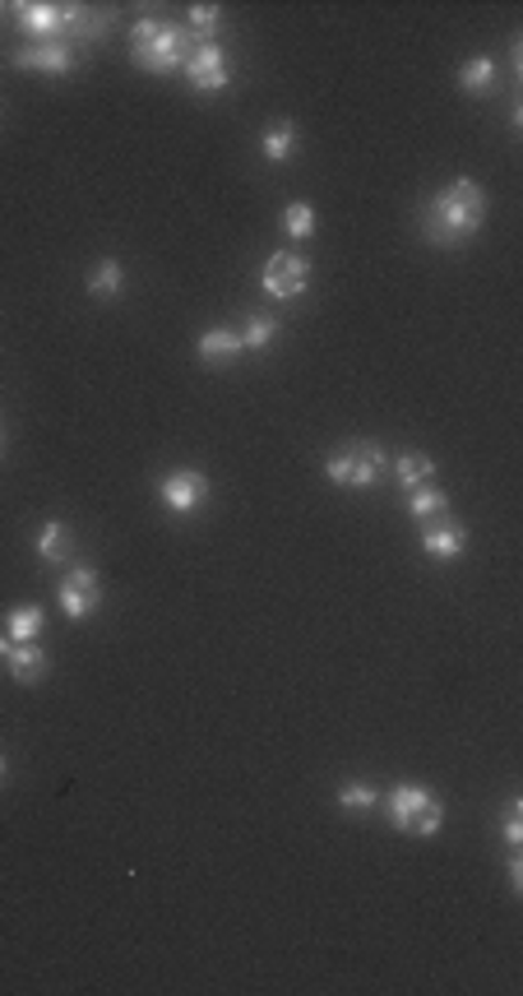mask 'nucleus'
<instances>
[{"mask_svg": "<svg viewBox=\"0 0 523 996\" xmlns=\"http://www.w3.org/2000/svg\"><path fill=\"white\" fill-rule=\"evenodd\" d=\"M487 223V190L472 182V176H459L445 190H436L422 209V232L431 247H464L468 237H477Z\"/></svg>", "mask_w": 523, "mask_h": 996, "instance_id": "f257e3e1", "label": "nucleus"}, {"mask_svg": "<svg viewBox=\"0 0 523 996\" xmlns=\"http://www.w3.org/2000/svg\"><path fill=\"white\" fill-rule=\"evenodd\" d=\"M190 52H195V37L186 33V24H157V19H134L130 24V56L149 75L186 70Z\"/></svg>", "mask_w": 523, "mask_h": 996, "instance_id": "f03ea898", "label": "nucleus"}, {"mask_svg": "<svg viewBox=\"0 0 523 996\" xmlns=\"http://www.w3.org/2000/svg\"><path fill=\"white\" fill-rule=\"evenodd\" d=\"M380 807H384V816H390V825L399 834H413V839H436L440 825H445L440 797L431 792L426 784H399L390 792H380Z\"/></svg>", "mask_w": 523, "mask_h": 996, "instance_id": "7ed1b4c3", "label": "nucleus"}, {"mask_svg": "<svg viewBox=\"0 0 523 996\" xmlns=\"http://www.w3.org/2000/svg\"><path fill=\"white\" fill-rule=\"evenodd\" d=\"M14 19H19V29H24L29 37H37V42H65L75 33H94L98 29L79 6H52V0H42V6H37V0L14 6Z\"/></svg>", "mask_w": 523, "mask_h": 996, "instance_id": "20e7f679", "label": "nucleus"}, {"mask_svg": "<svg viewBox=\"0 0 523 996\" xmlns=\"http://www.w3.org/2000/svg\"><path fill=\"white\" fill-rule=\"evenodd\" d=\"M384 463H390V459H384L380 446H371V440H352V446L334 450L325 459V478L338 482V486H352V492H367V486L380 482Z\"/></svg>", "mask_w": 523, "mask_h": 996, "instance_id": "39448f33", "label": "nucleus"}, {"mask_svg": "<svg viewBox=\"0 0 523 996\" xmlns=\"http://www.w3.org/2000/svg\"><path fill=\"white\" fill-rule=\"evenodd\" d=\"M306 283H310V260L302 255V251H274L264 260V270H260V287L274 302H292V297H302L306 293Z\"/></svg>", "mask_w": 523, "mask_h": 996, "instance_id": "423d86ee", "label": "nucleus"}, {"mask_svg": "<svg viewBox=\"0 0 523 996\" xmlns=\"http://www.w3.org/2000/svg\"><path fill=\"white\" fill-rule=\"evenodd\" d=\"M186 79L195 94H222L232 84V56L222 42H195V52L186 61Z\"/></svg>", "mask_w": 523, "mask_h": 996, "instance_id": "0eeeda50", "label": "nucleus"}, {"mask_svg": "<svg viewBox=\"0 0 523 996\" xmlns=\"http://www.w3.org/2000/svg\"><path fill=\"white\" fill-rule=\"evenodd\" d=\"M56 603L61 612L70 616V622H84V616H94L98 603H102V580L94 566H70V574L56 584Z\"/></svg>", "mask_w": 523, "mask_h": 996, "instance_id": "6e6552de", "label": "nucleus"}, {"mask_svg": "<svg viewBox=\"0 0 523 996\" xmlns=\"http://www.w3.org/2000/svg\"><path fill=\"white\" fill-rule=\"evenodd\" d=\"M157 501H163L167 515H195V511H204V501H209V478L199 469H176L157 482Z\"/></svg>", "mask_w": 523, "mask_h": 996, "instance_id": "1a4fd4ad", "label": "nucleus"}, {"mask_svg": "<svg viewBox=\"0 0 523 996\" xmlns=\"http://www.w3.org/2000/svg\"><path fill=\"white\" fill-rule=\"evenodd\" d=\"M468 547V528L449 515H436V519H422V551L431 561H454L464 557Z\"/></svg>", "mask_w": 523, "mask_h": 996, "instance_id": "9d476101", "label": "nucleus"}, {"mask_svg": "<svg viewBox=\"0 0 523 996\" xmlns=\"http://www.w3.org/2000/svg\"><path fill=\"white\" fill-rule=\"evenodd\" d=\"M19 70H42V75H70L75 70V47L70 42H37V47H24L10 56Z\"/></svg>", "mask_w": 523, "mask_h": 996, "instance_id": "9b49d317", "label": "nucleus"}, {"mask_svg": "<svg viewBox=\"0 0 523 996\" xmlns=\"http://www.w3.org/2000/svg\"><path fill=\"white\" fill-rule=\"evenodd\" d=\"M195 352H199V362H204V366H222V362H237L246 348H241V335H237V329L214 325V329H204V335H199Z\"/></svg>", "mask_w": 523, "mask_h": 996, "instance_id": "f8f14e48", "label": "nucleus"}, {"mask_svg": "<svg viewBox=\"0 0 523 996\" xmlns=\"http://www.w3.org/2000/svg\"><path fill=\"white\" fill-rule=\"evenodd\" d=\"M6 672L19 681V686H37L42 677L52 672V658L37 649V639H29V645H14L6 654Z\"/></svg>", "mask_w": 523, "mask_h": 996, "instance_id": "ddd939ff", "label": "nucleus"}, {"mask_svg": "<svg viewBox=\"0 0 523 996\" xmlns=\"http://www.w3.org/2000/svg\"><path fill=\"white\" fill-rule=\"evenodd\" d=\"M70 551H75V534L65 519H47L37 528V557L47 566H70Z\"/></svg>", "mask_w": 523, "mask_h": 996, "instance_id": "4468645a", "label": "nucleus"}, {"mask_svg": "<svg viewBox=\"0 0 523 996\" xmlns=\"http://www.w3.org/2000/svg\"><path fill=\"white\" fill-rule=\"evenodd\" d=\"M6 631L14 645H29V639H37L42 631H47V612H42L37 603H19L6 612Z\"/></svg>", "mask_w": 523, "mask_h": 996, "instance_id": "2eb2a0df", "label": "nucleus"}, {"mask_svg": "<svg viewBox=\"0 0 523 996\" xmlns=\"http://www.w3.org/2000/svg\"><path fill=\"white\" fill-rule=\"evenodd\" d=\"M297 140H302V130L292 125V121H274L260 135V153H264V163H287L292 153H297Z\"/></svg>", "mask_w": 523, "mask_h": 996, "instance_id": "dca6fc26", "label": "nucleus"}, {"mask_svg": "<svg viewBox=\"0 0 523 996\" xmlns=\"http://www.w3.org/2000/svg\"><path fill=\"white\" fill-rule=\"evenodd\" d=\"M88 293H94L98 302H117L126 293V270L121 260H98L94 270H88Z\"/></svg>", "mask_w": 523, "mask_h": 996, "instance_id": "f3484780", "label": "nucleus"}, {"mask_svg": "<svg viewBox=\"0 0 523 996\" xmlns=\"http://www.w3.org/2000/svg\"><path fill=\"white\" fill-rule=\"evenodd\" d=\"M390 473H394V482L403 486V492H413V486L436 478V463H431V455H422V450H407V455H399L390 463Z\"/></svg>", "mask_w": 523, "mask_h": 996, "instance_id": "a211bd4d", "label": "nucleus"}, {"mask_svg": "<svg viewBox=\"0 0 523 996\" xmlns=\"http://www.w3.org/2000/svg\"><path fill=\"white\" fill-rule=\"evenodd\" d=\"M407 515H413V519H436V515H449V496L440 492V486L422 482V486H413V492H407Z\"/></svg>", "mask_w": 523, "mask_h": 996, "instance_id": "6ab92c4d", "label": "nucleus"}, {"mask_svg": "<svg viewBox=\"0 0 523 996\" xmlns=\"http://www.w3.org/2000/svg\"><path fill=\"white\" fill-rule=\"evenodd\" d=\"M237 335H241L246 352H269L274 339H279V320L274 316H246V325L237 329Z\"/></svg>", "mask_w": 523, "mask_h": 996, "instance_id": "aec40b11", "label": "nucleus"}, {"mask_svg": "<svg viewBox=\"0 0 523 996\" xmlns=\"http://www.w3.org/2000/svg\"><path fill=\"white\" fill-rule=\"evenodd\" d=\"M491 84H495V61L491 56H472V61H464V70H459V88L464 94H491Z\"/></svg>", "mask_w": 523, "mask_h": 996, "instance_id": "412c9836", "label": "nucleus"}, {"mask_svg": "<svg viewBox=\"0 0 523 996\" xmlns=\"http://www.w3.org/2000/svg\"><path fill=\"white\" fill-rule=\"evenodd\" d=\"M218 29H222V10L218 6H190L186 10V33L195 42H218Z\"/></svg>", "mask_w": 523, "mask_h": 996, "instance_id": "4be33fe9", "label": "nucleus"}, {"mask_svg": "<svg viewBox=\"0 0 523 996\" xmlns=\"http://www.w3.org/2000/svg\"><path fill=\"white\" fill-rule=\"evenodd\" d=\"M283 232L292 241H310L315 237V205H306V199H292V205L283 209Z\"/></svg>", "mask_w": 523, "mask_h": 996, "instance_id": "5701e85b", "label": "nucleus"}, {"mask_svg": "<svg viewBox=\"0 0 523 996\" xmlns=\"http://www.w3.org/2000/svg\"><path fill=\"white\" fill-rule=\"evenodd\" d=\"M338 807L352 811V816H361V811H375V807H380V792H375V784H361V779H352V784L338 788Z\"/></svg>", "mask_w": 523, "mask_h": 996, "instance_id": "b1692460", "label": "nucleus"}, {"mask_svg": "<svg viewBox=\"0 0 523 996\" xmlns=\"http://www.w3.org/2000/svg\"><path fill=\"white\" fill-rule=\"evenodd\" d=\"M505 844H510V849L523 844V802H519V797L510 802V816H505Z\"/></svg>", "mask_w": 523, "mask_h": 996, "instance_id": "393cba45", "label": "nucleus"}, {"mask_svg": "<svg viewBox=\"0 0 523 996\" xmlns=\"http://www.w3.org/2000/svg\"><path fill=\"white\" fill-rule=\"evenodd\" d=\"M510 890L523 895V857H519V849H510Z\"/></svg>", "mask_w": 523, "mask_h": 996, "instance_id": "a878e982", "label": "nucleus"}, {"mask_svg": "<svg viewBox=\"0 0 523 996\" xmlns=\"http://www.w3.org/2000/svg\"><path fill=\"white\" fill-rule=\"evenodd\" d=\"M14 649V639H10V631H0V663H6V654Z\"/></svg>", "mask_w": 523, "mask_h": 996, "instance_id": "bb28decb", "label": "nucleus"}, {"mask_svg": "<svg viewBox=\"0 0 523 996\" xmlns=\"http://www.w3.org/2000/svg\"><path fill=\"white\" fill-rule=\"evenodd\" d=\"M6 774H10V765H6V751H0V784H6Z\"/></svg>", "mask_w": 523, "mask_h": 996, "instance_id": "cd10ccee", "label": "nucleus"}, {"mask_svg": "<svg viewBox=\"0 0 523 996\" xmlns=\"http://www.w3.org/2000/svg\"><path fill=\"white\" fill-rule=\"evenodd\" d=\"M0 450H6V436H0Z\"/></svg>", "mask_w": 523, "mask_h": 996, "instance_id": "c85d7f7f", "label": "nucleus"}, {"mask_svg": "<svg viewBox=\"0 0 523 996\" xmlns=\"http://www.w3.org/2000/svg\"><path fill=\"white\" fill-rule=\"evenodd\" d=\"M0 14H6V6H0Z\"/></svg>", "mask_w": 523, "mask_h": 996, "instance_id": "c756f323", "label": "nucleus"}]
</instances>
